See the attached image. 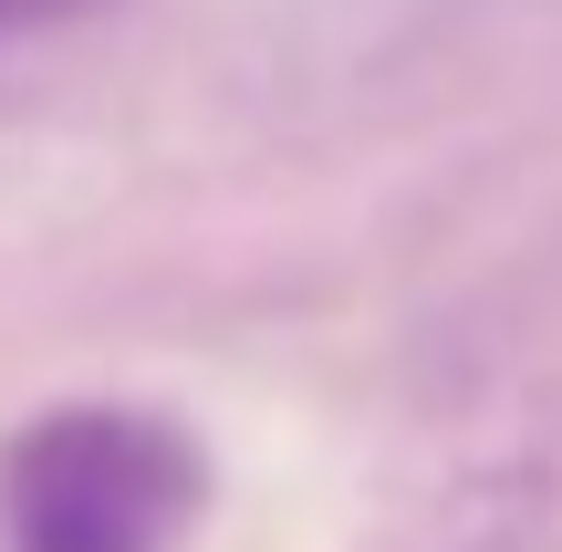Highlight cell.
<instances>
[{
	"mask_svg": "<svg viewBox=\"0 0 562 552\" xmlns=\"http://www.w3.org/2000/svg\"><path fill=\"white\" fill-rule=\"evenodd\" d=\"M94 11H115V0H0V42H21V32H74V21H94Z\"/></svg>",
	"mask_w": 562,
	"mask_h": 552,
	"instance_id": "2",
	"label": "cell"
},
{
	"mask_svg": "<svg viewBox=\"0 0 562 552\" xmlns=\"http://www.w3.org/2000/svg\"><path fill=\"white\" fill-rule=\"evenodd\" d=\"M209 438L136 396H63L0 438V552H188Z\"/></svg>",
	"mask_w": 562,
	"mask_h": 552,
	"instance_id": "1",
	"label": "cell"
}]
</instances>
